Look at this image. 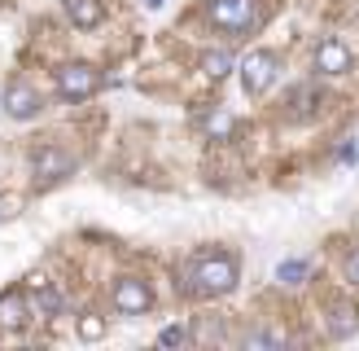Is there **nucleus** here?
I'll return each instance as SVG.
<instances>
[{
    "label": "nucleus",
    "mask_w": 359,
    "mask_h": 351,
    "mask_svg": "<svg viewBox=\"0 0 359 351\" xmlns=\"http://www.w3.org/2000/svg\"><path fill=\"white\" fill-rule=\"evenodd\" d=\"M316 70H320V75H346V70H355L351 44L337 40V35H325V40L316 44Z\"/></svg>",
    "instance_id": "6e6552de"
},
{
    "label": "nucleus",
    "mask_w": 359,
    "mask_h": 351,
    "mask_svg": "<svg viewBox=\"0 0 359 351\" xmlns=\"http://www.w3.org/2000/svg\"><path fill=\"white\" fill-rule=\"evenodd\" d=\"M290 105H294V119H302V114H307L311 110V105H320V97H316V88H294V93H290Z\"/></svg>",
    "instance_id": "dca6fc26"
},
{
    "label": "nucleus",
    "mask_w": 359,
    "mask_h": 351,
    "mask_svg": "<svg viewBox=\"0 0 359 351\" xmlns=\"http://www.w3.org/2000/svg\"><path fill=\"white\" fill-rule=\"evenodd\" d=\"M62 303H66V298L53 290V286H40V290H35V298H31V312H40V316H57Z\"/></svg>",
    "instance_id": "4468645a"
},
{
    "label": "nucleus",
    "mask_w": 359,
    "mask_h": 351,
    "mask_svg": "<svg viewBox=\"0 0 359 351\" xmlns=\"http://www.w3.org/2000/svg\"><path fill=\"white\" fill-rule=\"evenodd\" d=\"M53 79H57V97L62 101H88V97H97L101 93V70L93 62H66L53 70Z\"/></svg>",
    "instance_id": "7ed1b4c3"
},
{
    "label": "nucleus",
    "mask_w": 359,
    "mask_h": 351,
    "mask_svg": "<svg viewBox=\"0 0 359 351\" xmlns=\"http://www.w3.org/2000/svg\"><path fill=\"white\" fill-rule=\"evenodd\" d=\"M66 18L79 31H97L105 22V5H101V0H66Z\"/></svg>",
    "instance_id": "9d476101"
},
{
    "label": "nucleus",
    "mask_w": 359,
    "mask_h": 351,
    "mask_svg": "<svg viewBox=\"0 0 359 351\" xmlns=\"http://www.w3.org/2000/svg\"><path fill=\"white\" fill-rule=\"evenodd\" d=\"M210 27H219L228 35H250L263 18H259V0H210L206 5Z\"/></svg>",
    "instance_id": "f03ea898"
},
{
    "label": "nucleus",
    "mask_w": 359,
    "mask_h": 351,
    "mask_svg": "<svg viewBox=\"0 0 359 351\" xmlns=\"http://www.w3.org/2000/svg\"><path fill=\"white\" fill-rule=\"evenodd\" d=\"M145 5H149V9H163V5H167V0H145Z\"/></svg>",
    "instance_id": "412c9836"
},
{
    "label": "nucleus",
    "mask_w": 359,
    "mask_h": 351,
    "mask_svg": "<svg viewBox=\"0 0 359 351\" xmlns=\"http://www.w3.org/2000/svg\"><path fill=\"white\" fill-rule=\"evenodd\" d=\"M158 343H163V347H184L189 343V329L184 325H167L163 333H158Z\"/></svg>",
    "instance_id": "a211bd4d"
},
{
    "label": "nucleus",
    "mask_w": 359,
    "mask_h": 351,
    "mask_svg": "<svg viewBox=\"0 0 359 351\" xmlns=\"http://www.w3.org/2000/svg\"><path fill=\"white\" fill-rule=\"evenodd\" d=\"M342 277L351 281V286H359V241H355L351 251L342 255Z\"/></svg>",
    "instance_id": "f3484780"
},
{
    "label": "nucleus",
    "mask_w": 359,
    "mask_h": 351,
    "mask_svg": "<svg viewBox=\"0 0 359 351\" xmlns=\"http://www.w3.org/2000/svg\"><path fill=\"white\" fill-rule=\"evenodd\" d=\"M110 307L118 316H145L154 307V290L145 277H118L114 290H110Z\"/></svg>",
    "instance_id": "423d86ee"
},
{
    "label": "nucleus",
    "mask_w": 359,
    "mask_h": 351,
    "mask_svg": "<svg viewBox=\"0 0 359 351\" xmlns=\"http://www.w3.org/2000/svg\"><path fill=\"white\" fill-rule=\"evenodd\" d=\"M276 75H280V53H272V48H255V53L241 62V88H245V97L267 93V88L276 84Z\"/></svg>",
    "instance_id": "20e7f679"
},
{
    "label": "nucleus",
    "mask_w": 359,
    "mask_h": 351,
    "mask_svg": "<svg viewBox=\"0 0 359 351\" xmlns=\"http://www.w3.org/2000/svg\"><path fill=\"white\" fill-rule=\"evenodd\" d=\"M75 167H79V154L66 150V145H44L31 158V171H35L40 185H57V180H66V176H75Z\"/></svg>",
    "instance_id": "39448f33"
},
{
    "label": "nucleus",
    "mask_w": 359,
    "mask_h": 351,
    "mask_svg": "<svg viewBox=\"0 0 359 351\" xmlns=\"http://www.w3.org/2000/svg\"><path fill=\"white\" fill-rule=\"evenodd\" d=\"M44 110V97H40V88H31L27 79H9L5 84V114L18 119V123H27Z\"/></svg>",
    "instance_id": "0eeeda50"
},
{
    "label": "nucleus",
    "mask_w": 359,
    "mask_h": 351,
    "mask_svg": "<svg viewBox=\"0 0 359 351\" xmlns=\"http://www.w3.org/2000/svg\"><path fill=\"white\" fill-rule=\"evenodd\" d=\"M31 303H27V294L22 290H5L0 294V333H22L31 325Z\"/></svg>",
    "instance_id": "1a4fd4ad"
},
{
    "label": "nucleus",
    "mask_w": 359,
    "mask_h": 351,
    "mask_svg": "<svg viewBox=\"0 0 359 351\" xmlns=\"http://www.w3.org/2000/svg\"><path fill=\"white\" fill-rule=\"evenodd\" d=\"M325 329H329V338H351V333L359 329V307L355 303H333Z\"/></svg>",
    "instance_id": "9b49d317"
},
{
    "label": "nucleus",
    "mask_w": 359,
    "mask_h": 351,
    "mask_svg": "<svg viewBox=\"0 0 359 351\" xmlns=\"http://www.w3.org/2000/svg\"><path fill=\"white\" fill-rule=\"evenodd\" d=\"M79 338H83V343L105 338V321H101L97 312H83V316H79Z\"/></svg>",
    "instance_id": "2eb2a0df"
},
{
    "label": "nucleus",
    "mask_w": 359,
    "mask_h": 351,
    "mask_svg": "<svg viewBox=\"0 0 359 351\" xmlns=\"http://www.w3.org/2000/svg\"><path fill=\"white\" fill-rule=\"evenodd\" d=\"M307 272H311L307 259H285V263H276V281H280V286H302Z\"/></svg>",
    "instance_id": "ddd939ff"
},
{
    "label": "nucleus",
    "mask_w": 359,
    "mask_h": 351,
    "mask_svg": "<svg viewBox=\"0 0 359 351\" xmlns=\"http://www.w3.org/2000/svg\"><path fill=\"white\" fill-rule=\"evenodd\" d=\"M0 220H5V198H0Z\"/></svg>",
    "instance_id": "4be33fe9"
},
{
    "label": "nucleus",
    "mask_w": 359,
    "mask_h": 351,
    "mask_svg": "<svg viewBox=\"0 0 359 351\" xmlns=\"http://www.w3.org/2000/svg\"><path fill=\"white\" fill-rule=\"evenodd\" d=\"M237 255L228 251H197L189 263H184V290L193 298H224L237 290Z\"/></svg>",
    "instance_id": "f257e3e1"
},
{
    "label": "nucleus",
    "mask_w": 359,
    "mask_h": 351,
    "mask_svg": "<svg viewBox=\"0 0 359 351\" xmlns=\"http://www.w3.org/2000/svg\"><path fill=\"white\" fill-rule=\"evenodd\" d=\"M245 347H285L280 333H245Z\"/></svg>",
    "instance_id": "6ab92c4d"
},
{
    "label": "nucleus",
    "mask_w": 359,
    "mask_h": 351,
    "mask_svg": "<svg viewBox=\"0 0 359 351\" xmlns=\"http://www.w3.org/2000/svg\"><path fill=\"white\" fill-rule=\"evenodd\" d=\"M232 66H237V58H232L228 48H210L206 58H202V75H210V79H224Z\"/></svg>",
    "instance_id": "f8f14e48"
},
{
    "label": "nucleus",
    "mask_w": 359,
    "mask_h": 351,
    "mask_svg": "<svg viewBox=\"0 0 359 351\" xmlns=\"http://www.w3.org/2000/svg\"><path fill=\"white\" fill-rule=\"evenodd\" d=\"M228 128H232V119H228L224 110H215V114H210V132H215V140H224Z\"/></svg>",
    "instance_id": "aec40b11"
}]
</instances>
